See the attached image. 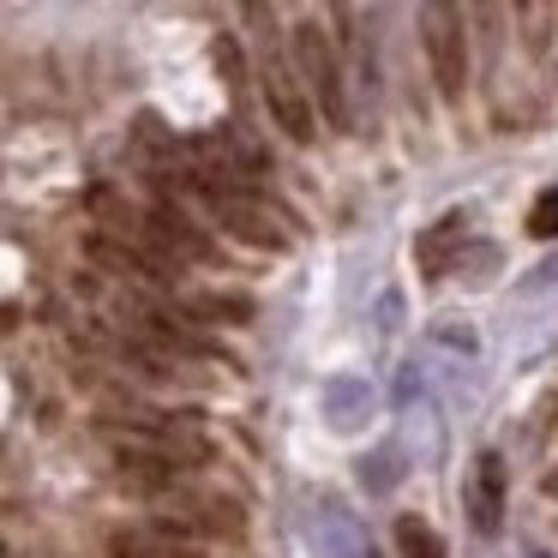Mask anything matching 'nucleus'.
<instances>
[{
	"mask_svg": "<svg viewBox=\"0 0 558 558\" xmlns=\"http://www.w3.org/2000/svg\"><path fill=\"white\" fill-rule=\"evenodd\" d=\"M294 61H301L306 85L318 90V102H325V121H330V126H349V97H342L337 54H330L325 37H318V25H301V31H294Z\"/></svg>",
	"mask_w": 558,
	"mask_h": 558,
	"instance_id": "f257e3e1",
	"label": "nucleus"
},
{
	"mask_svg": "<svg viewBox=\"0 0 558 558\" xmlns=\"http://www.w3.org/2000/svg\"><path fill=\"white\" fill-rule=\"evenodd\" d=\"M426 25V54H433V78L445 97H462V85H469V54H462V25L450 7H426L421 13Z\"/></svg>",
	"mask_w": 558,
	"mask_h": 558,
	"instance_id": "f03ea898",
	"label": "nucleus"
},
{
	"mask_svg": "<svg viewBox=\"0 0 558 558\" xmlns=\"http://www.w3.org/2000/svg\"><path fill=\"white\" fill-rule=\"evenodd\" d=\"M306 534H313V546H318V558H361L366 546V529L342 510V498H313V510H306Z\"/></svg>",
	"mask_w": 558,
	"mask_h": 558,
	"instance_id": "7ed1b4c3",
	"label": "nucleus"
},
{
	"mask_svg": "<svg viewBox=\"0 0 558 558\" xmlns=\"http://www.w3.org/2000/svg\"><path fill=\"white\" fill-rule=\"evenodd\" d=\"M325 421H330V433H361L366 421H373V385H366L361 373H337V378H325Z\"/></svg>",
	"mask_w": 558,
	"mask_h": 558,
	"instance_id": "20e7f679",
	"label": "nucleus"
},
{
	"mask_svg": "<svg viewBox=\"0 0 558 558\" xmlns=\"http://www.w3.org/2000/svg\"><path fill=\"white\" fill-rule=\"evenodd\" d=\"M210 205H217V222L234 234V241H246V246H270V253H282V246H289V234H282L258 205H246L241 193H210Z\"/></svg>",
	"mask_w": 558,
	"mask_h": 558,
	"instance_id": "39448f33",
	"label": "nucleus"
},
{
	"mask_svg": "<svg viewBox=\"0 0 558 558\" xmlns=\"http://www.w3.org/2000/svg\"><path fill=\"white\" fill-rule=\"evenodd\" d=\"M469 510H474V529H481V534H498V529H505V457H498V450H486V457L474 462Z\"/></svg>",
	"mask_w": 558,
	"mask_h": 558,
	"instance_id": "423d86ee",
	"label": "nucleus"
},
{
	"mask_svg": "<svg viewBox=\"0 0 558 558\" xmlns=\"http://www.w3.org/2000/svg\"><path fill=\"white\" fill-rule=\"evenodd\" d=\"M265 97H270V109H277L282 133H289L294 145H306V138H313V109L301 102V90L289 85V73H282V66H270V73H265Z\"/></svg>",
	"mask_w": 558,
	"mask_h": 558,
	"instance_id": "0eeeda50",
	"label": "nucleus"
},
{
	"mask_svg": "<svg viewBox=\"0 0 558 558\" xmlns=\"http://www.w3.org/2000/svg\"><path fill=\"white\" fill-rule=\"evenodd\" d=\"M150 234L181 258H210V241L198 229H186V217H174V210H150Z\"/></svg>",
	"mask_w": 558,
	"mask_h": 558,
	"instance_id": "6e6552de",
	"label": "nucleus"
},
{
	"mask_svg": "<svg viewBox=\"0 0 558 558\" xmlns=\"http://www.w3.org/2000/svg\"><path fill=\"white\" fill-rule=\"evenodd\" d=\"M354 474H361V486L378 498V493H390V486L409 474V462H402L397 445H378V450H366V457H361V469H354Z\"/></svg>",
	"mask_w": 558,
	"mask_h": 558,
	"instance_id": "1a4fd4ad",
	"label": "nucleus"
},
{
	"mask_svg": "<svg viewBox=\"0 0 558 558\" xmlns=\"http://www.w3.org/2000/svg\"><path fill=\"white\" fill-rule=\"evenodd\" d=\"M462 222H469V217H457V210H450V217L438 222L433 234H421V265H426V277H445V270H450V246L462 253Z\"/></svg>",
	"mask_w": 558,
	"mask_h": 558,
	"instance_id": "9d476101",
	"label": "nucleus"
},
{
	"mask_svg": "<svg viewBox=\"0 0 558 558\" xmlns=\"http://www.w3.org/2000/svg\"><path fill=\"white\" fill-rule=\"evenodd\" d=\"M114 558H193V553L162 529H133V534H114Z\"/></svg>",
	"mask_w": 558,
	"mask_h": 558,
	"instance_id": "9b49d317",
	"label": "nucleus"
},
{
	"mask_svg": "<svg viewBox=\"0 0 558 558\" xmlns=\"http://www.w3.org/2000/svg\"><path fill=\"white\" fill-rule=\"evenodd\" d=\"M397 546H402V558H445V541H438L433 522H421V517L397 522Z\"/></svg>",
	"mask_w": 558,
	"mask_h": 558,
	"instance_id": "f8f14e48",
	"label": "nucleus"
},
{
	"mask_svg": "<svg viewBox=\"0 0 558 558\" xmlns=\"http://www.w3.org/2000/svg\"><path fill=\"white\" fill-rule=\"evenodd\" d=\"M529 234L534 241H558V186H546V193L529 205Z\"/></svg>",
	"mask_w": 558,
	"mask_h": 558,
	"instance_id": "ddd939ff",
	"label": "nucleus"
},
{
	"mask_svg": "<svg viewBox=\"0 0 558 558\" xmlns=\"http://www.w3.org/2000/svg\"><path fill=\"white\" fill-rule=\"evenodd\" d=\"M193 313H217V318H229V325H246V318H253V301H241V294H198Z\"/></svg>",
	"mask_w": 558,
	"mask_h": 558,
	"instance_id": "4468645a",
	"label": "nucleus"
},
{
	"mask_svg": "<svg viewBox=\"0 0 558 558\" xmlns=\"http://www.w3.org/2000/svg\"><path fill=\"white\" fill-rule=\"evenodd\" d=\"M433 337L445 342V349H462V354H481V337H474L469 325H438Z\"/></svg>",
	"mask_w": 558,
	"mask_h": 558,
	"instance_id": "2eb2a0df",
	"label": "nucleus"
},
{
	"mask_svg": "<svg viewBox=\"0 0 558 558\" xmlns=\"http://www.w3.org/2000/svg\"><path fill=\"white\" fill-rule=\"evenodd\" d=\"M414 397H421V366H402V378H397V409H409Z\"/></svg>",
	"mask_w": 558,
	"mask_h": 558,
	"instance_id": "dca6fc26",
	"label": "nucleus"
},
{
	"mask_svg": "<svg viewBox=\"0 0 558 558\" xmlns=\"http://www.w3.org/2000/svg\"><path fill=\"white\" fill-rule=\"evenodd\" d=\"M361 558H378V553H373V546H366V553H361Z\"/></svg>",
	"mask_w": 558,
	"mask_h": 558,
	"instance_id": "f3484780",
	"label": "nucleus"
}]
</instances>
